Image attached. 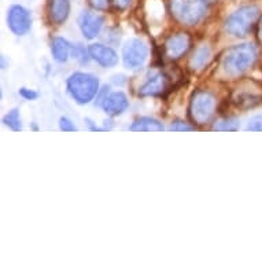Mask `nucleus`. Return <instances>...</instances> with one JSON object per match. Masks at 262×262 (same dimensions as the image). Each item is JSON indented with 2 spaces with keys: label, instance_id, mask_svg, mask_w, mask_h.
Here are the masks:
<instances>
[{
  "label": "nucleus",
  "instance_id": "f257e3e1",
  "mask_svg": "<svg viewBox=\"0 0 262 262\" xmlns=\"http://www.w3.org/2000/svg\"><path fill=\"white\" fill-rule=\"evenodd\" d=\"M258 59L257 48L253 44H237L228 48L220 58L219 74L223 78H239L251 69Z\"/></svg>",
  "mask_w": 262,
  "mask_h": 262
},
{
  "label": "nucleus",
  "instance_id": "f03ea898",
  "mask_svg": "<svg viewBox=\"0 0 262 262\" xmlns=\"http://www.w3.org/2000/svg\"><path fill=\"white\" fill-rule=\"evenodd\" d=\"M68 92L78 104L90 103L99 92V80L94 74L77 72L68 78Z\"/></svg>",
  "mask_w": 262,
  "mask_h": 262
},
{
  "label": "nucleus",
  "instance_id": "7ed1b4c3",
  "mask_svg": "<svg viewBox=\"0 0 262 262\" xmlns=\"http://www.w3.org/2000/svg\"><path fill=\"white\" fill-rule=\"evenodd\" d=\"M170 13L183 25H198L207 14L206 0H169Z\"/></svg>",
  "mask_w": 262,
  "mask_h": 262
},
{
  "label": "nucleus",
  "instance_id": "20e7f679",
  "mask_svg": "<svg viewBox=\"0 0 262 262\" xmlns=\"http://www.w3.org/2000/svg\"><path fill=\"white\" fill-rule=\"evenodd\" d=\"M258 18H259L258 6H242L227 18L225 30L228 35H232L235 37H246L251 32L254 25H257Z\"/></svg>",
  "mask_w": 262,
  "mask_h": 262
},
{
  "label": "nucleus",
  "instance_id": "39448f33",
  "mask_svg": "<svg viewBox=\"0 0 262 262\" xmlns=\"http://www.w3.org/2000/svg\"><path fill=\"white\" fill-rule=\"evenodd\" d=\"M217 99L209 91H195L189 99L188 116L195 125H206L214 117Z\"/></svg>",
  "mask_w": 262,
  "mask_h": 262
},
{
  "label": "nucleus",
  "instance_id": "423d86ee",
  "mask_svg": "<svg viewBox=\"0 0 262 262\" xmlns=\"http://www.w3.org/2000/svg\"><path fill=\"white\" fill-rule=\"evenodd\" d=\"M232 103L239 108H253L262 103V88L257 82H246L232 92Z\"/></svg>",
  "mask_w": 262,
  "mask_h": 262
},
{
  "label": "nucleus",
  "instance_id": "0eeeda50",
  "mask_svg": "<svg viewBox=\"0 0 262 262\" xmlns=\"http://www.w3.org/2000/svg\"><path fill=\"white\" fill-rule=\"evenodd\" d=\"M147 55H148V50L142 40L130 39L122 47V60L125 68L130 70L142 68L143 63L146 62Z\"/></svg>",
  "mask_w": 262,
  "mask_h": 262
},
{
  "label": "nucleus",
  "instance_id": "6e6552de",
  "mask_svg": "<svg viewBox=\"0 0 262 262\" xmlns=\"http://www.w3.org/2000/svg\"><path fill=\"white\" fill-rule=\"evenodd\" d=\"M7 25L14 35L24 36L30 30L32 17L30 13L22 6H11L7 13Z\"/></svg>",
  "mask_w": 262,
  "mask_h": 262
},
{
  "label": "nucleus",
  "instance_id": "1a4fd4ad",
  "mask_svg": "<svg viewBox=\"0 0 262 262\" xmlns=\"http://www.w3.org/2000/svg\"><path fill=\"white\" fill-rule=\"evenodd\" d=\"M191 46H192V39L188 33L180 32L176 35L169 36L163 44L165 55L168 56L170 60L180 59L181 56H184L189 51Z\"/></svg>",
  "mask_w": 262,
  "mask_h": 262
},
{
  "label": "nucleus",
  "instance_id": "9d476101",
  "mask_svg": "<svg viewBox=\"0 0 262 262\" xmlns=\"http://www.w3.org/2000/svg\"><path fill=\"white\" fill-rule=\"evenodd\" d=\"M103 17L92 11H82L78 17V26L81 29V33L88 40L95 39L99 35L100 29L103 26Z\"/></svg>",
  "mask_w": 262,
  "mask_h": 262
},
{
  "label": "nucleus",
  "instance_id": "9b49d317",
  "mask_svg": "<svg viewBox=\"0 0 262 262\" xmlns=\"http://www.w3.org/2000/svg\"><path fill=\"white\" fill-rule=\"evenodd\" d=\"M169 88V78L166 74L155 73L147 78V81L139 88L140 96H159Z\"/></svg>",
  "mask_w": 262,
  "mask_h": 262
},
{
  "label": "nucleus",
  "instance_id": "f8f14e48",
  "mask_svg": "<svg viewBox=\"0 0 262 262\" xmlns=\"http://www.w3.org/2000/svg\"><path fill=\"white\" fill-rule=\"evenodd\" d=\"M88 50H90L91 58L103 68H113L118 63V55L112 47L96 43L90 46Z\"/></svg>",
  "mask_w": 262,
  "mask_h": 262
},
{
  "label": "nucleus",
  "instance_id": "ddd939ff",
  "mask_svg": "<svg viewBox=\"0 0 262 262\" xmlns=\"http://www.w3.org/2000/svg\"><path fill=\"white\" fill-rule=\"evenodd\" d=\"M102 107H103L104 113H106L107 116H121V114H124V113L126 112V108L129 107V100L124 92L117 91V92H112V94L107 95V98H106L103 103H102Z\"/></svg>",
  "mask_w": 262,
  "mask_h": 262
},
{
  "label": "nucleus",
  "instance_id": "4468645a",
  "mask_svg": "<svg viewBox=\"0 0 262 262\" xmlns=\"http://www.w3.org/2000/svg\"><path fill=\"white\" fill-rule=\"evenodd\" d=\"M70 13V2L69 0H50V21L55 25L63 24Z\"/></svg>",
  "mask_w": 262,
  "mask_h": 262
},
{
  "label": "nucleus",
  "instance_id": "2eb2a0df",
  "mask_svg": "<svg viewBox=\"0 0 262 262\" xmlns=\"http://www.w3.org/2000/svg\"><path fill=\"white\" fill-rule=\"evenodd\" d=\"M51 52L56 62L63 63L72 55V44L63 37H55L51 43Z\"/></svg>",
  "mask_w": 262,
  "mask_h": 262
},
{
  "label": "nucleus",
  "instance_id": "dca6fc26",
  "mask_svg": "<svg viewBox=\"0 0 262 262\" xmlns=\"http://www.w3.org/2000/svg\"><path fill=\"white\" fill-rule=\"evenodd\" d=\"M129 129L134 132H161L163 130V125L162 122L151 117H140L130 125Z\"/></svg>",
  "mask_w": 262,
  "mask_h": 262
},
{
  "label": "nucleus",
  "instance_id": "f3484780",
  "mask_svg": "<svg viewBox=\"0 0 262 262\" xmlns=\"http://www.w3.org/2000/svg\"><path fill=\"white\" fill-rule=\"evenodd\" d=\"M210 54L211 52L209 46H202V47L196 48L192 56L189 58V69L193 70V72L202 70L207 64L209 59H210Z\"/></svg>",
  "mask_w": 262,
  "mask_h": 262
},
{
  "label": "nucleus",
  "instance_id": "a211bd4d",
  "mask_svg": "<svg viewBox=\"0 0 262 262\" xmlns=\"http://www.w3.org/2000/svg\"><path fill=\"white\" fill-rule=\"evenodd\" d=\"M239 128H241L239 120L233 118V117H228V118L217 121L213 126L214 130H220V132H235Z\"/></svg>",
  "mask_w": 262,
  "mask_h": 262
},
{
  "label": "nucleus",
  "instance_id": "6ab92c4d",
  "mask_svg": "<svg viewBox=\"0 0 262 262\" xmlns=\"http://www.w3.org/2000/svg\"><path fill=\"white\" fill-rule=\"evenodd\" d=\"M3 122L5 125H7L10 129H13L15 132H19L22 129V124H21V117H19V112H18L17 108H14L11 112H9L3 118Z\"/></svg>",
  "mask_w": 262,
  "mask_h": 262
},
{
  "label": "nucleus",
  "instance_id": "aec40b11",
  "mask_svg": "<svg viewBox=\"0 0 262 262\" xmlns=\"http://www.w3.org/2000/svg\"><path fill=\"white\" fill-rule=\"evenodd\" d=\"M72 56H73L74 59H77L78 62L85 63L91 58L90 50H85L81 44H76V46H72Z\"/></svg>",
  "mask_w": 262,
  "mask_h": 262
},
{
  "label": "nucleus",
  "instance_id": "412c9836",
  "mask_svg": "<svg viewBox=\"0 0 262 262\" xmlns=\"http://www.w3.org/2000/svg\"><path fill=\"white\" fill-rule=\"evenodd\" d=\"M247 130H253V132H261L262 130V114L254 116L253 118H250L249 124L246 126Z\"/></svg>",
  "mask_w": 262,
  "mask_h": 262
},
{
  "label": "nucleus",
  "instance_id": "4be33fe9",
  "mask_svg": "<svg viewBox=\"0 0 262 262\" xmlns=\"http://www.w3.org/2000/svg\"><path fill=\"white\" fill-rule=\"evenodd\" d=\"M88 3L94 10H98V11H104L107 10V7L112 3V0H88Z\"/></svg>",
  "mask_w": 262,
  "mask_h": 262
},
{
  "label": "nucleus",
  "instance_id": "5701e85b",
  "mask_svg": "<svg viewBox=\"0 0 262 262\" xmlns=\"http://www.w3.org/2000/svg\"><path fill=\"white\" fill-rule=\"evenodd\" d=\"M170 130H174V132H184V130H193L195 126H191L187 122H183V121H174L170 126H169Z\"/></svg>",
  "mask_w": 262,
  "mask_h": 262
},
{
  "label": "nucleus",
  "instance_id": "b1692460",
  "mask_svg": "<svg viewBox=\"0 0 262 262\" xmlns=\"http://www.w3.org/2000/svg\"><path fill=\"white\" fill-rule=\"evenodd\" d=\"M59 128L60 130H63V132H74V130H77L76 125H74L69 118H66V117H62L59 120Z\"/></svg>",
  "mask_w": 262,
  "mask_h": 262
},
{
  "label": "nucleus",
  "instance_id": "393cba45",
  "mask_svg": "<svg viewBox=\"0 0 262 262\" xmlns=\"http://www.w3.org/2000/svg\"><path fill=\"white\" fill-rule=\"evenodd\" d=\"M19 95L26 100H35L37 99V96H39V94H37L36 91L29 90V88H21V90H19Z\"/></svg>",
  "mask_w": 262,
  "mask_h": 262
},
{
  "label": "nucleus",
  "instance_id": "a878e982",
  "mask_svg": "<svg viewBox=\"0 0 262 262\" xmlns=\"http://www.w3.org/2000/svg\"><path fill=\"white\" fill-rule=\"evenodd\" d=\"M132 2H134V0H112V5L113 7L116 10H118V11H124V10L128 9Z\"/></svg>",
  "mask_w": 262,
  "mask_h": 262
},
{
  "label": "nucleus",
  "instance_id": "bb28decb",
  "mask_svg": "<svg viewBox=\"0 0 262 262\" xmlns=\"http://www.w3.org/2000/svg\"><path fill=\"white\" fill-rule=\"evenodd\" d=\"M255 35H257L258 43L262 46V15H259L257 21V25H255Z\"/></svg>",
  "mask_w": 262,
  "mask_h": 262
},
{
  "label": "nucleus",
  "instance_id": "cd10ccee",
  "mask_svg": "<svg viewBox=\"0 0 262 262\" xmlns=\"http://www.w3.org/2000/svg\"><path fill=\"white\" fill-rule=\"evenodd\" d=\"M2 69H6V60H5V56H2Z\"/></svg>",
  "mask_w": 262,
  "mask_h": 262
},
{
  "label": "nucleus",
  "instance_id": "c85d7f7f",
  "mask_svg": "<svg viewBox=\"0 0 262 262\" xmlns=\"http://www.w3.org/2000/svg\"><path fill=\"white\" fill-rule=\"evenodd\" d=\"M207 3H213V2H215V0H206Z\"/></svg>",
  "mask_w": 262,
  "mask_h": 262
}]
</instances>
